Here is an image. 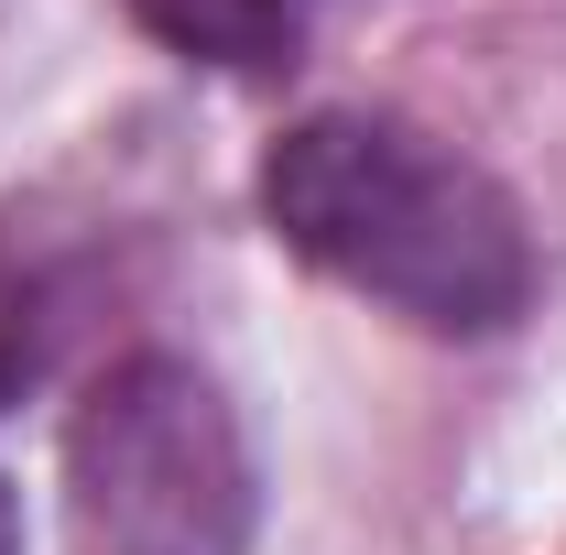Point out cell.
<instances>
[{
	"mask_svg": "<svg viewBox=\"0 0 566 555\" xmlns=\"http://www.w3.org/2000/svg\"><path fill=\"white\" fill-rule=\"evenodd\" d=\"M132 22L164 55L218 76H283L305 44V0H132Z\"/></svg>",
	"mask_w": 566,
	"mask_h": 555,
	"instance_id": "4",
	"label": "cell"
},
{
	"mask_svg": "<svg viewBox=\"0 0 566 555\" xmlns=\"http://www.w3.org/2000/svg\"><path fill=\"white\" fill-rule=\"evenodd\" d=\"M251 208L316 283L415 338H501L534 316V218L469 142L403 109H305L262 142Z\"/></svg>",
	"mask_w": 566,
	"mask_h": 555,
	"instance_id": "1",
	"label": "cell"
},
{
	"mask_svg": "<svg viewBox=\"0 0 566 555\" xmlns=\"http://www.w3.org/2000/svg\"><path fill=\"white\" fill-rule=\"evenodd\" d=\"M87 305H98V251H87V229L55 218L44 197H33V208H0V415L55 381V359H66L76 327H87Z\"/></svg>",
	"mask_w": 566,
	"mask_h": 555,
	"instance_id": "3",
	"label": "cell"
},
{
	"mask_svg": "<svg viewBox=\"0 0 566 555\" xmlns=\"http://www.w3.org/2000/svg\"><path fill=\"white\" fill-rule=\"evenodd\" d=\"M305 11H316V0H305Z\"/></svg>",
	"mask_w": 566,
	"mask_h": 555,
	"instance_id": "6",
	"label": "cell"
},
{
	"mask_svg": "<svg viewBox=\"0 0 566 555\" xmlns=\"http://www.w3.org/2000/svg\"><path fill=\"white\" fill-rule=\"evenodd\" d=\"M66 555H251L262 469L240 404L186 348H120L87 370L55 436Z\"/></svg>",
	"mask_w": 566,
	"mask_h": 555,
	"instance_id": "2",
	"label": "cell"
},
{
	"mask_svg": "<svg viewBox=\"0 0 566 555\" xmlns=\"http://www.w3.org/2000/svg\"><path fill=\"white\" fill-rule=\"evenodd\" d=\"M0 555H22V512H11V480H0Z\"/></svg>",
	"mask_w": 566,
	"mask_h": 555,
	"instance_id": "5",
	"label": "cell"
}]
</instances>
